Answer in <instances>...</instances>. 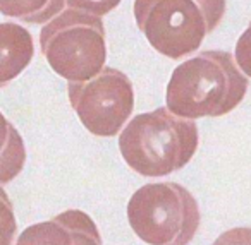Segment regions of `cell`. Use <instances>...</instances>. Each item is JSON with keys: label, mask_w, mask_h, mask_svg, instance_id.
Instances as JSON below:
<instances>
[{"label": "cell", "mask_w": 251, "mask_h": 245, "mask_svg": "<svg viewBox=\"0 0 251 245\" xmlns=\"http://www.w3.org/2000/svg\"><path fill=\"white\" fill-rule=\"evenodd\" d=\"M248 84V76L229 52L205 50L174 69L165 103L179 118L222 117L244 100Z\"/></svg>", "instance_id": "cell-1"}, {"label": "cell", "mask_w": 251, "mask_h": 245, "mask_svg": "<svg viewBox=\"0 0 251 245\" xmlns=\"http://www.w3.org/2000/svg\"><path fill=\"white\" fill-rule=\"evenodd\" d=\"M198 149V125L167 108L140 113L119 134L124 161L147 178L167 177L184 168Z\"/></svg>", "instance_id": "cell-2"}, {"label": "cell", "mask_w": 251, "mask_h": 245, "mask_svg": "<svg viewBox=\"0 0 251 245\" xmlns=\"http://www.w3.org/2000/svg\"><path fill=\"white\" fill-rule=\"evenodd\" d=\"M40 50L53 72L69 83H83L105 67V26L97 16L66 9L42 28Z\"/></svg>", "instance_id": "cell-3"}, {"label": "cell", "mask_w": 251, "mask_h": 245, "mask_svg": "<svg viewBox=\"0 0 251 245\" xmlns=\"http://www.w3.org/2000/svg\"><path fill=\"white\" fill-rule=\"evenodd\" d=\"M127 220L148 245H188L200 228V207L177 182L147 183L131 196Z\"/></svg>", "instance_id": "cell-4"}, {"label": "cell", "mask_w": 251, "mask_h": 245, "mask_svg": "<svg viewBox=\"0 0 251 245\" xmlns=\"http://www.w3.org/2000/svg\"><path fill=\"white\" fill-rule=\"evenodd\" d=\"M67 96L84 129L97 137L117 135L134 110L133 83L114 67H103L83 83H69Z\"/></svg>", "instance_id": "cell-5"}, {"label": "cell", "mask_w": 251, "mask_h": 245, "mask_svg": "<svg viewBox=\"0 0 251 245\" xmlns=\"http://www.w3.org/2000/svg\"><path fill=\"white\" fill-rule=\"evenodd\" d=\"M133 14L148 43L172 60L195 53L208 35L195 0H134Z\"/></svg>", "instance_id": "cell-6"}, {"label": "cell", "mask_w": 251, "mask_h": 245, "mask_svg": "<svg viewBox=\"0 0 251 245\" xmlns=\"http://www.w3.org/2000/svg\"><path fill=\"white\" fill-rule=\"evenodd\" d=\"M16 245H101V235L90 214L67 209L52 220L28 226Z\"/></svg>", "instance_id": "cell-7"}, {"label": "cell", "mask_w": 251, "mask_h": 245, "mask_svg": "<svg viewBox=\"0 0 251 245\" xmlns=\"http://www.w3.org/2000/svg\"><path fill=\"white\" fill-rule=\"evenodd\" d=\"M33 55L31 33L16 22H0V89L29 66Z\"/></svg>", "instance_id": "cell-8"}, {"label": "cell", "mask_w": 251, "mask_h": 245, "mask_svg": "<svg viewBox=\"0 0 251 245\" xmlns=\"http://www.w3.org/2000/svg\"><path fill=\"white\" fill-rule=\"evenodd\" d=\"M26 148L19 131L0 111V185L9 183L23 172Z\"/></svg>", "instance_id": "cell-9"}, {"label": "cell", "mask_w": 251, "mask_h": 245, "mask_svg": "<svg viewBox=\"0 0 251 245\" xmlns=\"http://www.w3.org/2000/svg\"><path fill=\"white\" fill-rule=\"evenodd\" d=\"M64 0H0V14L28 24H45L64 11Z\"/></svg>", "instance_id": "cell-10"}, {"label": "cell", "mask_w": 251, "mask_h": 245, "mask_svg": "<svg viewBox=\"0 0 251 245\" xmlns=\"http://www.w3.org/2000/svg\"><path fill=\"white\" fill-rule=\"evenodd\" d=\"M18 233L14 207L9 199L7 192L0 187V245H12Z\"/></svg>", "instance_id": "cell-11"}, {"label": "cell", "mask_w": 251, "mask_h": 245, "mask_svg": "<svg viewBox=\"0 0 251 245\" xmlns=\"http://www.w3.org/2000/svg\"><path fill=\"white\" fill-rule=\"evenodd\" d=\"M64 2L73 11H79L84 12V14L101 18V16L114 11L122 0H64Z\"/></svg>", "instance_id": "cell-12"}, {"label": "cell", "mask_w": 251, "mask_h": 245, "mask_svg": "<svg viewBox=\"0 0 251 245\" xmlns=\"http://www.w3.org/2000/svg\"><path fill=\"white\" fill-rule=\"evenodd\" d=\"M206 24V33H212L226 14V0H195Z\"/></svg>", "instance_id": "cell-13"}, {"label": "cell", "mask_w": 251, "mask_h": 245, "mask_svg": "<svg viewBox=\"0 0 251 245\" xmlns=\"http://www.w3.org/2000/svg\"><path fill=\"white\" fill-rule=\"evenodd\" d=\"M213 245H251V231L248 226H236L224 231Z\"/></svg>", "instance_id": "cell-14"}]
</instances>
